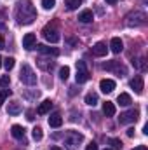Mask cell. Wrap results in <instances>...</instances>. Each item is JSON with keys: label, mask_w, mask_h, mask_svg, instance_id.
I'll use <instances>...</instances> for the list:
<instances>
[{"label": "cell", "mask_w": 148, "mask_h": 150, "mask_svg": "<svg viewBox=\"0 0 148 150\" xmlns=\"http://www.w3.org/2000/svg\"><path fill=\"white\" fill-rule=\"evenodd\" d=\"M85 150H98V145H96V143L92 142V143H89V145L85 147Z\"/></svg>", "instance_id": "cell-32"}, {"label": "cell", "mask_w": 148, "mask_h": 150, "mask_svg": "<svg viewBox=\"0 0 148 150\" xmlns=\"http://www.w3.org/2000/svg\"><path fill=\"white\" fill-rule=\"evenodd\" d=\"M11 134H12L14 138H18V140H23V142H25V127H23V126L14 124V126L11 127Z\"/></svg>", "instance_id": "cell-13"}, {"label": "cell", "mask_w": 148, "mask_h": 150, "mask_svg": "<svg viewBox=\"0 0 148 150\" xmlns=\"http://www.w3.org/2000/svg\"><path fill=\"white\" fill-rule=\"evenodd\" d=\"M138 117H140V112L132 108V110H127V112L120 113L118 122H120V124H131V122H136V120H138Z\"/></svg>", "instance_id": "cell-7"}, {"label": "cell", "mask_w": 148, "mask_h": 150, "mask_svg": "<svg viewBox=\"0 0 148 150\" xmlns=\"http://www.w3.org/2000/svg\"><path fill=\"white\" fill-rule=\"evenodd\" d=\"M9 94H11V91H9V89H4V91H0V103H4V101H5V98H7Z\"/></svg>", "instance_id": "cell-31"}, {"label": "cell", "mask_w": 148, "mask_h": 150, "mask_svg": "<svg viewBox=\"0 0 148 150\" xmlns=\"http://www.w3.org/2000/svg\"><path fill=\"white\" fill-rule=\"evenodd\" d=\"M80 4H82V0H66V7H68L70 11H75Z\"/></svg>", "instance_id": "cell-26"}, {"label": "cell", "mask_w": 148, "mask_h": 150, "mask_svg": "<svg viewBox=\"0 0 148 150\" xmlns=\"http://www.w3.org/2000/svg\"><path fill=\"white\" fill-rule=\"evenodd\" d=\"M42 5H44V9H45V11H51V9H54L56 0H42Z\"/></svg>", "instance_id": "cell-28"}, {"label": "cell", "mask_w": 148, "mask_h": 150, "mask_svg": "<svg viewBox=\"0 0 148 150\" xmlns=\"http://www.w3.org/2000/svg\"><path fill=\"white\" fill-rule=\"evenodd\" d=\"M89 77H91V75H89V70H87V67H85V61H77V75H75L77 84L87 82Z\"/></svg>", "instance_id": "cell-5"}, {"label": "cell", "mask_w": 148, "mask_h": 150, "mask_svg": "<svg viewBox=\"0 0 148 150\" xmlns=\"http://www.w3.org/2000/svg\"><path fill=\"white\" fill-rule=\"evenodd\" d=\"M132 150H148L145 145H140V147H136V149H132Z\"/></svg>", "instance_id": "cell-36"}, {"label": "cell", "mask_w": 148, "mask_h": 150, "mask_svg": "<svg viewBox=\"0 0 148 150\" xmlns=\"http://www.w3.org/2000/svg\"><path fill=\"white\" fill-rule=\"evenodd\" d=\"M51 150H63V149H59V147H51Z\"/></svg>", "instance_id": "cell-38"}, {"label": "cell", "mask_w": 148, "mask_h": 150, "mask_svg": "<svg viewBox=\"0 0 148 150\" xmlns=\"http://www.w3.org/2000/svg\"><path fill=\"white\" fill-rule=\"evenodd\" d=\"M147 23V14L141 11H134L125 16V25L127 26H143Z\"/></svg>", "instance_id": "cell-3"}, {"label": "cell", "mask_w": 148, "mask_h": 150, "mask_svg": "<svg viewBox=\"0 0 148 150\" xmlns=\"http://www.w3.org/2000/svg\"><path fill=\"white\" fill-rule=\"evenodd\" d=\"M117 103H120L122 107H129V105L132 103V100H131V96H129L127 93H120L118 98H117Z\"/></svg>", "instance_id": "cell-20"}, {"label": "cell", "mask_w": 148, "mask_h": 150, "mask_svg": "<svg viewBox=\"0 0 148 150\" xmlns=\"http://www.w3.org/2000/svg\"><path fill=\"white\" fill-rule=\"evenodd\" d=\"M16 19L19 25H32L37 19V11L30 0H19L16 5Z\"/></svg>", "instance_id": "cell-1"}, {"label": "cell", "mask_w": 148, "mask_h": 150, "mask_svg": "<svg viewBox=\"0 0 148 150\" xmlns=\"http://www.w3.org/2000/svg\"><path fill=\"white\" fill-rule=\"evenodd\" d=\"M99 89H101L105 94H110L111 91L115 89V80H111V79H103V80L99 82Z\"/></svg>", "instance_id": "cell-12"}, {"label": "cell", "mask_w": 148, "mask_h": 150, "mask_svg": "<svg viewBox=\"0 0 148 150\" xmlns=\"http://www.w3.org/2000/svg\"><path fill=\"white\" fill-rule=\"evenodd\" d=\"M65 142H66L68 147H75V145H78V143L84 142V136L80 133H77V131H68L66 136H65Z\"/></svg>", "instance_id": "cell-8"}, {"label": "cell", "mask_w": 148, "mask_h": 150, "mask_svg": "<svg viewBox=\"0 0 148 150\" xmlns=\"http://www.w3.org/2000/svg\"><path fill=\"white\" fill-rule=\"evenodd\" d=\"M118 0H106V4H110V5H113V4H117Z\"/></svg>", "instance_id": "cell-37"}, {"label": "cell", "mask_w": 148, "mask_h": 150, "mask_svg": "<svg viewBox=\"0 0 148 150\" xmlns=\"http://www.w3.org/2000/svg\"><path fill=\"white\" fill-rule=\"evenodd\" d=\"M108 143H110L113 149H117V150L122 149V142H120V140H117V138H110V140H108Z\"/></svg>", "instance_id": "cell-29"}, {"label": "cell", "mask_w": 148, "mask_h": 150, "mask_svg": "<svg viewBox=\"0 0 148 150\" xmlns=\"http://www.w3.org/2000/svg\"><path fill=\"white\" fill-rule=\"evenodd\" d=\"M37 45V37H35V33H26L25 37H23V47L25 49H33Z\"/></svg>", "instance_id": "cell-11"}, {"label": "cell", "mask_w": 148, "mask_h": 150, "mask_svg": "<svg viewBox=\"0 0 148 150\" xmlns=\"http://www.w3.org/2000/svg\"><path fill=\"white\" fill-rule=\"evenodd\" d=\"M2 61H4L2 65H4L7 70H12V68H14V61H16L14 58H5V59H2Z\"/></svg>", "instance_id": "cell-25"}, {"label": "cell", "mask_w": 148, "mask_h": 150, "mask_svg": "<svg viewBox=\"0 0 148 150\" xmlns=\"http://www.w3.org/2000/svg\"><path fill=\"white\" fill-rule=\"evenodd\" d=\"M105 150H111V149H105Z\"/></svg>", "instance_id": "cell-40"}, {"label": "cell", "mask_w": 148, "mask_h": 150, "mask_svg": "<svg viewBox=\"0 0 148 150\" xmlns=\"http://www.w3.org/2000/svg\"><path fill=\"white\" fill-rule=\"evenodd\" d=\"M0 49H5V40H4L2 35H0Z\"/></svg>", "instance_id": "cell-33"}, {"label": "cell", "mask_w": 148, "mask_h": 150, "mask_svg": "<svg viewBox=\"0 0 148 150\" xmlns=\"http://www.w3.org/2000/svg\"><path fill=\"white\" fill-rule=\"evenodd\" d=\"M131 63H132V67H134L136 70H145V68H147V63H145V58H136V59H132Z\"/></svg>", "instance_id": "cell-22"}, {"label": "cell", "mask_w": 148, "mask_h": 150, "mask_svg": "<svg viewBox=\"0 0 148 150\" xmlns=\"http://www.w3.org/2000/svg\"><path fill=\"white\" fill-rule=\"evenodd\" d=\"M131 87H132L138 94H141V93H143V77H140V75L134 77V79L131 80Z\"/></svg>", "instance_id": "cell-16"}, {"label": "cell", "mask_w": 148, "mask_h": 150, "mask_svg": "<svg viewBox=\"0 0 148 150\" xmlns=\"http://www.w3.org/2000/svg\"><path fill=\"white\" fill-rule=\"evenodd\" d=\"M26 115H28V120H33V119H35V117H33V112H32V110H28V113H26Z\"/></svg>", "instance_id": "cell-35"}, {"label": "cell", "mask_w": 148, "mask_h": 150, "mask_svg": "<svg viewBox=\"0 0 148 150\" xmlns=\"http://www.w3.org/2000/svg\"><path fill=\"white\" fill-rule=\"evenodd\" d=\"M7 113L9 115H19L21 113V103L19 101H11L7 105Z\"/></svg>", "instance_id": "cell-18"}, {"label": "cell", "mask_w": 148, "mask_h": 150, "mask_svg": "<svg viewBox=\"0 0 148 150\" xmlns=\"http://www.w3.org/2000/svg\"><path fill=\"white\" fill-rule=\"evenodd\" d=\"M9 84H11V77H9V75H4V77L0 79V86H2L4 89H7Z\"/></svg>", "instance_id": "cell-30"}, {"label": "cell", "mask_w": 148, "mask_h": 150, "mask_svg": "<svg viewBox=\"0 0 148 150\" xmlns=\"http://www.w3.org/2000/svg\"><path fill=\"white\" fill-rule=\"evenodd\" d=\"M85 103L91 105V107L98 105V94H96V93H89V94L85 96Z\"/></svg>", "instance_id": "cell-23"}, {"label": "cell", "mask_w": 148, "mask_h": 150, "mask_svg": "<svg viewBox=\"0 0 148 150\" xmlns=\"http://www.w3.org/2000/svg\"><path fill=\"white\" fill-rule=\"evenodd\" d=\"M19 80L26 86H35L37 84V75L33 72V68L30 65H23L21 72H19Z\"/></svg>", "instance_id": "cell-2"}, {"label": "cell", "mask_w": 148, "mask_h": 150, "mask_svg": "<svg viewBox=\"0 0 148 150\" xmlns=\"http://www.w3.org/2000/svg\"><path fill=\"white\" fill-rule=\"evenodd\" d=\"M106 52H108V47H106L105 42H98V44L92 45V54H94V56L101 58V56H106Z\"/></svg>", "instance_id": "cell-10"}, {"label": "cell", "mask_w": 148, "mask_h": 150, "mask_svg": "<svg viewBox=\"0 0 148 150\" xmlns=\"http://www.w3.org/2000/svg\"><path fill=\"white\" fill-rule=\"evenodd\" d=\"M35 47H37V51L40 54H45V56H58L59 54L58 47H49V45H44V44H38Z\"/></svg>", "instance_id": "cell-9"}, {"label": "cell", "mask_w": 148, "mask_h": 150, "mask_svg": "<svg viewBox=\"0 0 148 150\" xmlns=\"http://www.w3.org/2000/svg\"><path fill=\"white\" fill-rule=\"evenodd\" d=\"M103 68H105V70H108V72H115V74L120 75V77H124V75L127 74L125 67H124L120 61H108V63H105V65H103Z\"/></svg>", "instance_id": "cell-6"}, {"label": "cell", "mask_w": 148, "mask_h": 150, "mask_svg": "<svg viewBox=\"0 0 148 150\" xmlns=\"http://www.w3.org/2000/svg\"><path fill=\"white\" fill-rule=\"evenodd\" d=\"M61 124H63V117H61V113L59 112L51 113V117H49V126H51V127H59Z\"/></svg>", "instance_id": "cell-14"}, {"label": "cell", "mask_w": 148, "mask_h": 150, "mask_svg": "<svg viewBox=\"0 0 148 150\" xmlns=\"http://www.w3.org/2000/svg\"><path fill=\"white\" fill-rule=\"evenodd\" d=\"M94 19V14H92V11H89V9H85V11H82L80 14H78V21L80 23H91Z\"/></svg>", "instance_id": "cell-19"}, {"label": "cell", "mask_w": 148, "mask_h": 150, "mask_svg": "<svg viewBox=\"0 0 148 150\" xmlns=\"http://www.w3.org/2000/svg\"><path fill=\"white\" fill-rule=\"evenodd\" d=\"M32 136H33V140L35 142H40L42 138H44V133H42V127H33V131H32Z\"/></svg>", "instance_id": "cell-24"}, {"label": "cell", "mask_w": 148, "mask_h": 150, "mask_svg": "<svg viewBox=\"0 0 148 150\" xmlns=\"http://www.w3.org/2000/svg\"><path fill=\"white\" fill-rule=\"evenodd\" d=\"M68 77H70V68H68V67H63V68L59 70V79H61V80H66Z\"/></svg>", "instance_id": "cell-27"}, {"label": "cell", "mask_w": 148, "mask_h": 150, "mask_svg": "<svg viewBox=\"0 0 148 150\" xmlns=\"http://www.w3.org/2000/svg\"><path fill=\"white\" fill-rule=\"evenodd\" d=\"M51 108H52V101H51V100H44V101L38 105L37 113H38V115H45V113H49Z\"/></svg>", "instance_id": "cell-15"}, {"label": "cell", "mask_w": 148, "mask_h": 150, "mask_svg": "<svg viewBox=\"0 0 148 150\" xmlns=\"http://www.w3.org/2000/svg\"><path fill=\"white\" fill-rule=\"evenodd\" d=\"M127 136H129V138H132V136H134V129H132V127H131V129H127Z\"/></svg>", "instance_id": "cell-34"}, {"label": "cell", "mask_w": 148, "mask_h": 150, "mask_svg": "<svg viewBox=\"0 0 148 150\" xmlns=\"http://www.w3.org/2000/svg\"><path fill=\"white\" fill-rule=\"evenodd\" d=\"M103 113H105L106 117H113V115H115V105H113L111 101H105V103H103Z\"/></svg>", "instance_id": "cell-21"}, {"label": "cell", "mask_w": 148, "mask_h": 150, "mask_svg": "<svg viewBox=\"0 0 148 150\" xmlns=\"http://www.w3.org/2000/svg\"><path fill=\"white\" fill-rule=\"evenodd\" d=\"M110 47H111V52H115V54H118V52H122V49H124V44H122V40L118 37H113L110 42Z\"/></svg>", "instance_id": "cell-17"}, {"label": "cell", "mask_w": 148, "mask_h": 150, "mask_svg": "<svg viewBox=\"0 0 148 150\" xmlns=\"http://www.w3.org/2000/svg\"><path fill=\"white\" fill-rule=\"evenodd\" d=\"M0 67H2V56H0Z\"/></svg>", "instance_id": "cell-39"}, {"label": "cell", "mask_w": 148, "mask_h": 150, "mask_svg": "<svg viewBox=\"0 0 148 150\" xmlns=\"http://www.w3.org/2000/svg\"><path fill=\"white\" fill-rule=\"evenodd\" d=\"M42 35H44V38H45L47 42H51V44H58L59 38H61L59 30H58L56 26H52V25H47V26L42 30Z\"/></svg>", "instance_id": "cell-4"}]
</instances>
